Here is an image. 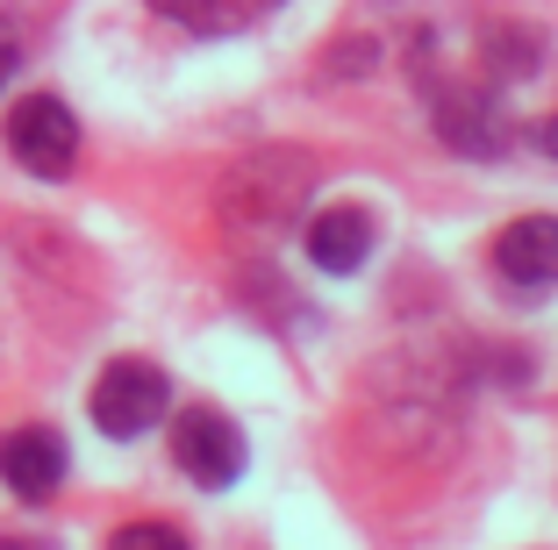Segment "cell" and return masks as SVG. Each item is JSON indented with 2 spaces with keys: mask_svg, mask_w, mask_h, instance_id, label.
Returning <instances> with one entry per match:
<instances>
[{
  "mask_svg": "<svg viewBox=\"0 0 558 550\" xmlns=\"http://www.w3.org/2000/svg\"><path fill=\"white\" fill-rule=\"evenodd\" d=\"M315 194V164L287 144H265L222 179V222L244 229V236H272V229L294 222V208Z\"/></svg>",
  "mask_w": 558,
  "mask_h": 550,
  "instance_id": "6da1fadb",
  "label": "cell"
},
{
  "mask_svg": "<svg viewBox=\"0 0 558 550\" xmlns=\"http://www.w3.org/2000/svg\"><path fill=\"white\" fill-rule=\"evenodd\" d=\"M165 407H172V379H165L150 357H116V365L94 379V429L116 437V443H136L144 429H158Z\"/></svg>",
  "mask_w": 558,
  "mask_h": 550,
  "instance_id": "7a4b0ae2",
  "label": "cell"
},
{
  "mask_svg": "<svg viewBox=\"0 0 558 550\" xmlns=\"http://www.w3.org/2000/svg\"><path fill=\"white\" fill-rule=\"evenodd\" d=\"M8 150L29 179H65L80 164V122L58 94H29L8 114Z\"/></svg>",
  "mask_w": 558,
  "mask_h": 550,
  "instance_id": "3957f363",
  "label": "cell"
},
{
  "mask_svg": "<svg viewBox=\"0 0 558 550\" xmlns=\"http://www.w3.org/2000/svg\"><path fill=\"white\" fill-rule=\"evenodd\" d=\"M244 429H236L222 407H186L180 421H172V465L186 472L194 486H208V493H222V486L244 479Z\"/></svg>",
  "mask_w": 558,
  "mask_h": 550,
  "instance_id": "277c9868",
  "label": "cell"
},
{
  "mask_svg": "<svg viewBox=\"0 0 558 550\" xmlns=\"http://www.w3.org/2000/svg\"><path fill=\"white\" fill-rule=\"evenodd\" d=\"M429 114H437L444 144L465 150V158H501V144H509V114L494 108L480 86L437 80V86H429Z\"/></svg>",
  "mask_w": 558,
  "mask_h": 550,
  "instance_id": "5b68a950",
  "label": "cell"
},
{
  "mask_svg": "<svg viewBox=\"0 0 558 550\" xmlns=\"http://www.w3.org/2000/svg\"><path fill=\"white\" fill-rule=\"evenodd\" d=\"M0 486L15 501H50L65 486V443H58V429H44V421L8 429L0 437Z\"/></svg>",
  "mask_w": 558,
  "mask_h": 550,
  "instance_id": "8992f818",
  "label": "cell"
},
{
  "mask_svg": "<svg viewBox=\"0 0 558 550\" xmlns=\"http://www.w3.org/2000/svg\"><path fill=\"white\" fill-rule=\"evenodd\" d=\"M494 272L509 286H558V215H515L494 236Z\"/></svg>",
  "mask_w": 558,
  "mask_h": 550,
  "instance_id": "52a82bcc",
  "label": "cell"
},
{
  "mask_svg": "<svg viewBox=\"0 0 558 550\" xmlns=\"http://www.w3.org/2000/svg\"><path fill=\"white\" fill-rule=\"evenodd\" d=\"M373 250V215L365 208H323L308 215V258L323 265V272H359V258Z\"/></svg>",
  "mask_w": 558,
  "mask_h": 550,
  "instance_id": "ba28073f",
  "label": "cell"
},
{
  "mask_svg": "<svg viewBox=\"0 0 558 550\" xmlns=\"http://www.w3.org/2000/svg\"><path fill=\"white\" fill-rule=\"evenodd\" d=\"M158 15H172L180 29H201V36H222V29H236V22H251L258 8L251 0H150Z\"/></svg>",
  "mask_w": 558,
  "mask_h": 550,
  "instance_id": "9c48e42d",
  "label": "cell"
},
{
  "mask_svg": "<svg viewBox=\"0 0 558 550\" xmlns=\"http://www.w3.org/2000/svg\"><path fill=\"white\" fill-rule=\"evenodd\" d=\"M480 50H487V58H494V65H501V72H530V65H537V44H530L523 29H509V22H501V29H487V36H480Z\"/></svg>",
  "mask_w": 558,
  "mask_h": 550,
  "instance_id": "30bf717a",
  "label": "cell"
},
{
  "mask_svg": "<svg viewBox=\"0 0 558 550\" xmlns=\"http://www.w3.org/2000/svg\"><path fill=\"white\" fill-rule=\"evenodd\" d=\"M108 550H194L172 522H130V529L108 536Z\"/></svg>",
  "mask_w": 558,
  "mask_h": 550,
  "instance_id": "8fae6325",
  "label": "cell"
},
{
  "mask_svg": "<svg viewBox=\"0 0 558 550\" xmlns=\"http://www.w3.org/2000/svg\"><path fill=\"white\" fill-rule=\"evenodd\" d=\"M530 144H537V150H544V158H558V114H544L537 130H530Z\"/></svg>",
  "mask_w": 558,
  "mask_h": 550,
  "instance_id": "7c38bea8",
  "label": "cell"
},
{
  "mask_svg": "<svg viewBox=\"0 0 558 550\" xmlns=\"http://www.w3.org/2000/svg\"><path fill=\"white\" fill-rule=\"evenodd\" d=\"M15 65H22V50H15V44H8V36H0V86L15 80Z\"/></svg>",
  "mask_w": 558,
  "mask_h": 550,
  "instance_id": "4fadbf2b",
  "label": "cell"
},
{
  "mask_svg": "<svg viewBox=\"0 0 558 550\" xmlns=\"http://www.w3.org/2000/svg\"><path fill=\"white\" fill-rule=\"evenodd\" d=\"M0 550H50V543H36V536H0Z\"/></svg>",
  "mask_w": 558,
  "mask_h": 550,
  "instance_id": "5bb4252c",
  "label": "cell"
},
{
  "mask_svg": "<svg viewBox=\"0 0 558 550\" xmlns=\"http://www.w3.org/2000/svg\"><path fill=\"white\" fill-rule=\"evenodd\" d=\"M251 8H272V0H251Z\"/></svg>",
  "mask_w": 558,
  "mask_h": 550,
  "instance_id": "9a60e30c",
  "label": "cell"
}]
</instances>
